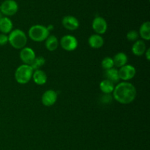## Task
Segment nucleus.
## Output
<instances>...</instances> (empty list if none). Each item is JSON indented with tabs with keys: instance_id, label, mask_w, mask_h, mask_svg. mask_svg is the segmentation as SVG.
Wrapping results in <instances>:
<instances>
[{
	"instance_id": "obj_1",
	"label": "nucleus",
	"mask_w": 150,
	"mask_h": 150,
	"mask_svg": "<svg viewBox=\"0 0 150 150\" xmlns=\"http://www.w3.org/2000/svg\"><path fill=\"white\" fill-rule=\"evenodd\" d=\"M136 89L133 83L130 82L123 81L115 86L112 96L116 101L121 104H130L136 99Z\"/></svg>"
},
{
	"instance_id": "obj_2",
	"label": "nucleus",
	"mask_w": 150,
	"mask_h": 150,
	"mask_svg": "<svg viewBox=\"0 0 150 150\" xmlns=\"http://www.w3.org/2000/svg\"><path fill=\"white\" fill-rule=\"evenodd\" d=\"M8 42L16 49H22L27 44V36L21 29H16L9 34Z\"/></svg>"
},
{
	"instance_id": "obj_3",
	"label": "nucleus",
	"mask_w": 150,
	"mask_h": 150,
	"mask_svg": "<svg viewBox=\"0 0 150 150\" xmlns=\"http://www.w3.org/2000/svg\"><path fill=\"white\" fill-rule=\"evenodd\" d=\"M28 35L29 38L35 42H43L50 35V32L46 26L36 24L29 28Z\"/></svg>"
},
{
	"instance_id": "obj_4",
	"label": "nucleus",
	"mask_w": 150,
	"mask_h": 150,
	"mask_svg": "<svg viewBox=\"0 0 150 150\" xmlns=\"http://www.w3.org/2000/svg\"><path fill=\"white\" fill-rule=\"evenodd\" d=\"M33 69L28 64H21L15 72V79L20 84H26L32 79L33 74Z\"/></svg>"
},
{
	"instance_id": "obj_5",
	"label": "nucleus",
	"mask_w": 150,
	"mask_h": 150,
	"mask_svg": "<svg viewBox=\"0 0 150 150\" xmlns=\"http://www.w3.org/2000/svg\"><path fill=\"white\" fill-rule=\"evenodd\" d=\"M18 10V5L15 0H4L0 4V12L5 16H14Z\"/></svg>"
},
{
	"instance_id": "obj_6",
	"label": "nucleus",
	"mask_w": 150,
	"mask_h": 150,
	"mask_svg": "<svg viewBox=\"0 0 150 150\" xmlns=\"http://www.w3.org/2000/svg\"><path fill=\"white\" fill-rule=\"evenodd\" d=\"M60 45L64 50L67 51H73L78 48L79 42L76 38L73 35H64L60 40Z\"/></svg>"
},
{
	"instance_id": "obj_7",
	"label": "nucleus",
	"mask_w": 150,
	"mask_h": 150,
	"mask_svg": "<svg viewBox=\"0 0 150 150\" xmlns=\"http://www.w3.org/2000/svg\"><path fill=\"white\" fill-rule=\"evenodd\" d=\"M118 72L120 80L125 81L131 80L136 74V68L130 64H125L123 67H120V70H118Z\"/></svg>"
},
{
	"instance_id": "obj_8",
	"label": "nucleus",
	"mask_w": 150,
	"mask_h": 150,
	"mask_svg": "<svg viewBox=\"0 0 150 150\" xmlns=\"http://www.w3.org/2000/svg\"><path fill=\"white\" fill-rule=\"evenodd\" d=\"M92 26L96 34L100 35L105 34L108 29V24H107L106 21L100 16H97L94 18Z\"/></svg>"
},
{
	"instance_id": "obj_9",
	"label": "nucleus",
	"mask_w": 150,
	"mask_h": 150,
	"mask_svg": "<svg viewBox=\"0 0 150 150\" xmlns=\"http://www.w3.org/2000/svg\"><path fill=\"white\" fill-rule=\"evenodd\" d=\"M21 60L24 63V64L30 65L36 57L35 51L29 47H24L21 49L20 54H19Z\"/></svg>"
},
{
	"instance_id": "obj_10",
	"label": "nucleus",
	"mask_w": 150,
	"mask_h": 150,
	"mask_svg": "<svg viewBox=\"0 0 150 150\" xmlns=\"http://www.w3.org/2000/svg\"><path fill=\"white\" fill-rule=\"evenodd\" d=\"M57 98H58V95H57V92L52 90V89H48L42 94L41 101H42V105L49 107L52 106L56 103Z\"/></svg>"
},
{
	"instance_id": "obj_11",
	"label": "nucleus",
	"mask_w": 150,
	"mask_h": 150,
	"mask_svg": "<svg viewBox=\"0 0 150 150\" xmlns=\"http://www.w3.org/2000/svg\"><path fill=\"white\" fill-rule=\"evenodd\" d=\"M62 23L66 29L70 31L76 30L80 25L79 20L73 16H64L62 20Z\"/></svg>"
},
{
	"instance_id": "obj_12",
	"label": "nucleus",
	"mask_w": 150,
	"mask_h": 150,
	"mask_svg": "<svg viewBox=\"0 0 150 150\" xmlns=\"http://www.w3.org/2000/svg\"><path fill=\"white\" fill-rule=\"evenodd\" d=\"M88 43L91 48L98 49V48H100L103 46L104 39L101 35H98V34H94L89 38Z\"/></svg>"
},
{
	"instance_id": "obj_13",
	"label": "nucleus",
	"mask_w": 150,
	"mask_h": 150,
	"mask_svg": "<svg viewBox=\"0 0 150 150\" xmlns=\"http://www.w3.org/2000/svg\"><path fill=\"white\" fill-rule=\"evenodd\" d=\"M132 52L135 56L137 57H141L144 55L146 51V43L144 41L142 40H138L136 42H134L133 46H132Z\"/></svg>"
},
{
	"instance_id": "obj_14",
	"label": "nucleus",
	"mask_w": 150,
	"mask_h": 150,
	"mask_svg": "<svg viewBox=\"0 0 150 150\" xmlns=\"http://www.w3.org/2000/svg\"><path fill=\"white\" fill-rule=\"evenodd\" d=\"M32 79L36 84L42 86L44 85L47 81V75L43 70H34L32 74Z\"/></svg>"
},
{
	"instance_id": "obj_15",
	"label": "nucleus",
	"mask_w": 150,
	"mask_h": 150,
	"mask_svg": "<svg viewBox=\"0 0 150 150\" xmlns=\"http://www.w3.org/2000/svg\"><path fill=\"white\" fill-rule=\"evenodd\" d=\"M13 24L8 17H2L0 20V32L2 34H10L13 30Z\"/></svg>"
},
{
	"instance_id": "obj_16",
	"label": "nucleus",
	"mask_w": 150,
	"mask_h": 150,
	"mask_svg": "<svg viewBox=\"0 0 150 150\" xmlns=\"http://www.w3.org/2000/svg\"><path fill=\"white\" fill-rule=\"evenodd\" d=\"M113 60H114V66L120 68L127 64L128 57H127V54H125L124 52H118L114 56Z\"/></svg>"
},
{
	"instance_id": "obj_17",
	"label": "nucleus",
	"mask_w": 150,
	"mask_h": 150,
	"mask_svg": "<svg viewBox=\"0 0 150 150\" xmlns=\"http://www.w3.org/2000/svg\"><path fill=\"white\" fill-rule=\"evenodd\" d=\"M104 76H105V79L110 81L114 83H119V81H120L118 70L114 68V67L109 69V70H105Z\"/></svg>"
},
{
	"instance_id": "obj_18",
	"label": "nucleus",
	"mask_w": 150,
	"mask_h": 150,
	"mask_svg": "<svg viewBox=\"0 0 150 150\" xmlns=\"http://www.w3.org/2000/svg\"><path fill=\"white\" fill-rule=\"evenodd\" d=\"M59 40L55 35H49L45 40V46L49 51H54L57 49Z\"/></svg>"
},
{
	"instance_id": "obj_19",
	"label": "nucleus",
	"mask_w": 150,
	"mask_h": 150,
	"mask_svg": "<svg viewBox=\"0 0 150 150\" xmlns=\"http://www.w3.org/2000/svg\"><path fill=\"white\" fill-rule=\"evenodd\" d=\"M139 35L143 40L149 41L150 40V22L145 21L141 25L139 29Z\"/></svg>"
},
{
	"instance_id": "obj_20",
	"label": "nucleus",
	"mask_w": 150,
	"mask_h": 150,
	"mask_svg": "<svg viewBox=\"0 0 150 150\" xmlns=\"http://www.w3.org/2000/svg\"><path fill=\"white\" fill-rule=\"evenodd\" d=\"M114 87V83L107 79H104L100 83V89L103 94H112Z\"/></svg>"
},
{
	"instance_id": "obj_21",
	"label": "nucleus",
	"mask_w": 150,
	"mask_h": 150,
	"mask_svg": "<svg viewBox=\"0 0 150 150\" xmlns=\"http://www.w3.org/2000/svg\"><path fill=\"white\" fill-rule=\"evenodd\" d=\"M45 59L43 57H36L32 64H30L31 67L33 69V70H40L41 67L45 64Z\"/></svg>"
},
{
	"instance_id": "obj_22",
	"label": "nucleus",
	"mask_w": 150,
	"mask_h": 150,
	"mask_svg": "<svg viewBox=\"0 0 150 150\" xmlns=\"http://www.w3.org/2000/svg\"><path fill=\"white\" fill-rule=\"evenodd\" d=\"M101 67H102L103 69H104L105 70L113 68V67H114V63L113 58L109 57H105V58L102 60V62H101Z\"/></svg>"
},
{
	"instance_id": "obj_23",
	"label": "nucleus",
	"mask_w": 150,
	"mask_h": 150,
	"mask_svg": "<svg viewBox=\"0 0 150 150\" xmlns=\"http://www.w3.org/2000/svg\"><path fill=\"white\" fill-rule=\"evenodd\" d=\"M139 34L136 30H130L127 34V39L131 42H136L139 40Z\"/></svg>"
},
{
	"instance_id": "obj_24",
	"label": "nucleus",
	"mask_w": 150,
	"mask_h": 150,
	"mask_svg": "<svg viewBox=\"0 0 150 150\" xmlns=\"http://www.w3.org/2000/svg\"><path fill=\"white\" fill-rule=\"evenodd\" d=\"M113 96H111V94H103L100 98V100L104 104H108L112 101Z\"/></svg>"
},
{
	"instance_id": "obj_25",
	"label": "nucleus",
	"mask_w": 150,
	"mask_h": 150,
	"mask_svg": "<svg viewBox=\"0 0 150 150\" xmlns=\"http://www.w3.org/2000/svg\"><path fill=\"white\" fill-rule=\"evenodd\" d=\"M8 42V35L5 34H0V46H4Z\"/></svg>"
},
{
	"instance_id": "obj_26",
	"label": "nucleus",
	"mask_w": 150,
	"mask_h": 150,
	"mask_svg": "<svg viewBox=\"0 0 150 150\" xmlns=\"http://www.w3.org/2000/svg\"><path fill=\"white\" fill-rule=\"evenodd\" d=\"M149 54H150V48H148L147 50H146V52H145V56H146V59L148 60V61H149L150 60V55H149Z\"/></svg>"
},
{
	"instance_id": "obj_27",
	"label": "nucleus",
	"mask_w": 150,
	"mask_h": 150,
	"mask_svg": "<svg viewBox=\"0 0 150 150\" xmlns=\"http://www.w3.org/2000/svg\"><path fill=\"white\" fill-rule=\"evenodd\" d=\"M46 28H47V29H48V30L50 32V31H51L54 29V26H53V25H48V26H46Z\"/></svg>"
},
{
	"instance_id": "obj_28",
	"label": "nucleus",
	"mask_w": 150,
	"mask_h": 150,
	"mask_svg": "<svg viewBox=\"0 0 150 150\" xmlns=\"http://www.w3.org/2000/svg\"><path fill=\"white\" fill-rule=\"evenodd\" d=\"M2 17H3V15L1 14V12H0V20H1V18H2Z\"/></svg>"
}]
</instances>
